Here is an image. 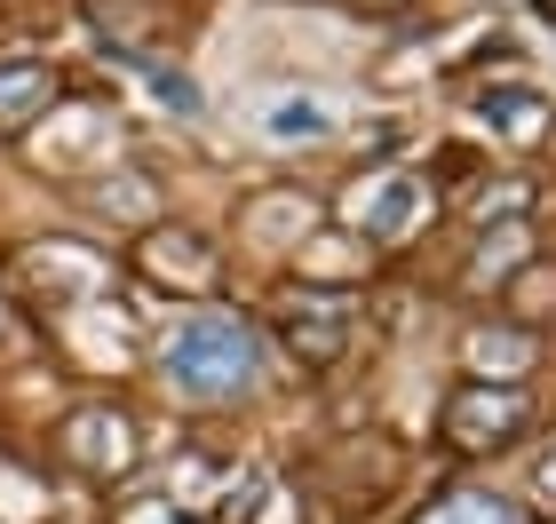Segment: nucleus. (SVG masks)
<instances>
[{"mask_svg": "<svg viewBox=\"0 0 556 524\" xmlns=\"http://www.w3.org/2000/svg\"><path fill=\"white\" fill-rule=\"evenodd\" d=\"M421 524H517V509L493 501V493H445V501L429 509Z\"/></svg>", "mask_w": 556, "mask_h": 524, "instance_id": "nucleus-9", "label": "nucleus"}, {"mask_svg": "<svg viewBox=\"0 0 556 524\" xmlns=\"http://www.w3.org/2000/svg\"><path fill=\"white\" fill-rule=\"evenodd\" d=\"M485 119H501L509 136H533L548 119V104H541V95H525V88H509V95H485Z\"/></svg>", "mask_w": 556, "mask_h": 524, "instance_id": "nucleus-11", "label": "nucleus"}, {"mask_svg": "<svg viewBox=\"0 0 556 524\" xmlns=\"http://www.w3.org/2000/svg\"><path fill=\"white\" fill-rule=\"evenodd\" d=\"M48 24H56V9H48V0H0V56H16L24 40H40Z\"/></svg>", "mask_w": 556, "mask_h": 524, "instance_id": "nucleus-10", "label": "nucleus"}, {"mask_svg": "<svg viewBox=\"0 0 556 524\" xmlns=\"http://www.w3.org/2000/svg\"><path fill=\"white\" fill-rule=\"evenodd\" d=\"M438 430L453 453H501V445H517L533 430V397H525V382H462L445 397Z\"/></svg>", "mask_w": 556, "mask_h": 524, "instance_id": "nucleus-2", "label": "nucleus"}, {"mask_svg": "<svg viewBox=\"0 0 556 524\" xmlns=\"http://www.w3.org/2000/svg\"><path fill=\"white\" fill-rule=\"evenodd\" d=\"M429 215H438V191H429L421 175H390V183H374V207H366L358 222H366L374 246H397V239H406L414 222H429Z\"/></svg>", "mask_w": 556, "mask_h": 524, "instance_id": "nucleus-6", "label": "nucleus"}, {"mask_svg": "<svg viewBox=\"0 0 556 524\" xmlns=\"http://www.w3.org/2000/svg\"><path fill=\"white\" fill-rule=\"evenodd\" d=\"M541 16H556V0H541Z\"/></svg>", "mask_w": 556, "mask_h": 524, "instance_id": "nucleus-14", "label": "nucleus"}, {"mask_svg": "<svg viewBox=\"0 0 556 524\" xmlns=\"http://www.w3.org/2000/svg\"><path fill=\"white\" fill-rule=\"evenodd\" d=\"M56 445H64V461L72 469H88V477H128V469H136V453H143V445H136V413L128 406H80V413H72L64 421V430H56Z\"/></svg>", "mask_w": 556, "mask_h": 524, "instance_id": "nucleus-3", "label": "nucleus"}, {"mask_svg": "<svg viewBox=\"0 0 556 524\" xmlns=\"http://www.w3.org/2000/svg\"><path fill=\"white\" fill-rule=\"evenodd\" d=\"M56 104V64H0V128H24Z\"/></svg>", "mask_w": 556, "mask_h": 524, "instance_id": "nucleus-7", "label": "nucleus"}, {"mask_svg": "<svg viewBox=\"0 0 556 524\" xmlns=\"http://www.w3.org/2000/svg\"><path fill=\"white\" fill-rule=\"evenodd\" d=\"M469 366H477V382H517V366H533V334L525 327H477Z\"/></svg>", "mask_w": 556, "mask_h": 524, "instance_id": "nucleus-8", "label": "nucleus"}, {"mask_svg": "<svg viewBox=\"0 0 556 524\" xmlns=\"http://www.w3.org/2000/svg\"><path fill=\"white\" fill-rule=\"evenodd\" d=\"M374 9H406V0H374Z\"/></svg>", "mask_w": 556, "mask_h": 524, "instance_id": "nucleus-13", "label": "nucleus"}, {"mask_svg": "<svg viewBox=\"0 0 556 524\" xmlns=\"http://www.w3.org/2000/svg\"><path fill=\"white\" fill-rule=\"evenodd\" d=\"M136 263H143V279H160L175 294H215V279H223V255L199 231H151L136 246Z\"/></svg>", "mask_w": 556, "mask_h": 524, "instance_id": "nucleus-5", "label": "nucleus"}, {"mask_svg": "<svg viewBox=\"0 0 556 524\" xmlns=\"http://www.w3.org/2000/svg\"><path fill=\"white\" fill-rule=\"evenodd\" d=\"M167 382L184 397H239L255 382V334L231 310H191L167 342Z\"/></svg>", "mask_w": 556, "mask_h": 524, "instance_id": "nucleus-1", "label": "nucleus"}, {"mask_svg": "<svg viewBox=\"0 0 556 524\" xmlns=\"http://www.w3.org/2000/svg\"><path fill=\"white\" fill-rule=\"evenodd\" d=\"M278 334H287L302 373H326V366H342V349H350V303L342 294H311V286L278 294Z\"/></svg>", "mask_w": 556, "mask_h": 524, "instance_id": "nucleus-4", "label": "nucleus"}, {"mask_svg": "<svg viewBox=\"0 0 556 524\" xmlns=\"http://www.w3.org/2000/svg\"><path fill=\"white\" fill-rule=\"evenodd\" d=\"M318 128H326V104H311V95L278 104V119H270V136H318Z\"/></svg>", "mask_w": 556, "mask_h": 524, "instance_id": "nucleus-12", "label": "nucleus"}]
</instances>
